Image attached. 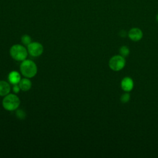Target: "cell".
I'll return each mask as SVG.
<instances>
[{
  "label": "cell",
  "mask_w": 158,
  "mask_h": 158,
  "mask_svg": "<svg viewBox=\"0 0 158 158\" xmlns=\"http://www.w3.org/2000/svg\"><path fill=\"white\" fill-rule=\"evenodd\" d=\"M22 74L27 78H32L37 73V66L35 63L31 60H24L20 66Z\"/></svg>",
  "instance_id": "cell-1"
},
{
  "label": "cell",
  "mask_w": 158,
  "mask_h": 158,
  "mask_svg": "<svg viewBox=\"0 0 158 158\" xmlns=\"http://www.w3.org/2000/svg\"><path fill=\"white\" fill-rule=\"evenodd\" d=\"M20 102V99L17 95L14 94H8L5 96L2 100V106L6 110L12 111L19 107Z\"/></svg>",
  "instance_id": "cell-2"
},
{
  "label": "cell",
  "mask_w": 158,
  "mask_h": 158,
  "mask_svg": "<svg viewBox=\"0 0 158 158\" xmlns=\"http://www.w3.org/2000/svg\"><path fill=\"white\" fill-rule=\"evenodd\" d=\"M10 54L14 60L23 61L25 60L27 57L28 51L22 45L15 44L10 48Z\"/></svg>",
  "instance_id": "cell-3"
},
{
  "label": "cell",
  "mask_w": 158,
  "mask_h": 158,
  "mask_svg": "<svg viewBox=\"0 0 158 158\" xmlns=\"http://www.w3.org/2000/svg\"><path fill=\"white\" fill-rule=\"evenodd\" d=\"M126 60L125 57L121 55H115L112 56L109 61L110 69L115 72L122 70L125 66Z\"/></svg>",
  "instance_id": "cell-4"
},
{
  "label": "cell",
  "mask_w": 158,
  "mask_h": 158,
  "mask_svg": "<svg viewBox=\"0 0 158 158\" xmlns=\"http://www.w3.org/2000/svg\"><path fill=\"white\" fill-rule=\"evenodd\" d=\"M28 52L33 57H38L43 52V46L38 42H31L27 46Z\"/></svg>",
  "instance_id": "cell-5"
},
{
  "label": "cell",
  "mask_w": 158,
  "mask_h": 158,
  "mask_svg": "<svg viewBox=\"0 0 158 158\" xmlns=\"http://www.w3.org/2000/svg\"><path fill=\"white\" fill-rule=\"evenodd\" d=\"M128 36L131 41L136 42L140 41L142 39L143 36V33L140 28L134 27L129 30Z\"/></svg>",
  "instance_id": "cell-6"
},
{
  "label": "cell",
  "mask_w": 158,
  "mask_h": 158,
  "mask_svg": "<svg viewBox=\"0 0 158 158\" xmlns=\"http://www.w3.org/2000/svg\"><path fill=\"white\" fill-rule=\"evenodd\" d=\"M121 88L125 92L131 91L134 87V82L131 78L129 77H125L122 78L120 82Z\"/></svg>",
  "instance_id": "cell-7"
},
{
  "label": "cell",
  "mask_w": 158,
  "mask_h": 158,
  "mask_svg": "<svg viewBox=\"0 0 158 158\" xmlns=\"http://www.w3.org/2000/svg\"><path fill=\"white\" fill-rule=\"evenodd\" d=\"M8 79L10 83L12 85L19 84L21 80V77L20 73L17 71H12L9 73L8 75Z\"/></svg>",
  "instance_id": "cell-8"
},
{
  "label": "cell",
  "mask_w": 158,
  "mask_h": 158,
  "mask_svg": "<svg viewBox=\"0 0 158 158\" xmlns=\"http://www.w3.org/2000/svg\"><path fill=\"white\" fill-rule=\"evenodd\" d=\"M10 90L9 84L5 81H0V96H5L7 95Z\"/></svg>",
  "instance_id": "cell-9"
},
{
  "label": "cell",
  "mask_w": 158,
  "mask_h": 158,
  "mask_svg": "<svg viewBox=\"0 0 158 158\" xmlns=\"http://www.w3.org/2000/svg\"><path fill=\"white\" fill-rule=\"evenodd\" d=\"M19 85L20 88V89L24 91L29 90L31 87V82L28 78H24L20 80L19 83Z\"/></svg>",
  "instance_id": "cell-10"
},
{
  "label": "cell",
  "mask_w": 158,
  "mask_h": 158,
  "mask_svg": "<svg viewBox=\"0 0 158 158\" xmlns=\"http://www.w3.org/2000/svg\"><path fill=\"white\" fill-rule=\"evenodd\" d=\"M119 53L124 57H127L130 54V49L127 46H122L119 49Z\"/></svg>",
  "instance_id": "cell-11"
},
{
  "label": "cell",
  "mask_w": 158,
  "mask_h": 158,
  "mask_svg": "<svg viewBox=\"0 0 158 158\" xmlns=\"http://www.w3.org/2000/svg\"><path fill=\"white\" fill-rule=\"evenodd\" d=\"M21 41L23 44L28 46L29 44L31 43V38L29 35H24L21 38Z\"/></svg>",
  "instance_id": "cell-12"
},
{
  "label": "cell",
  "mask_w": 158,
  "mask_h": 158,
  "mask_svg": "<svg viewBox=\"0 0 158 158\" xmlns=\"http://www.w3.org/2000/svg\"><path fill=\"white\" fill-rule=\"evenodd\" d=\"M130 100V94L128 93V92H125V93L122 94L120 97V101L125 104L128 102Z\"/></svg>",
  "instance_id": "cell-13"
},
{
  "label": "cell",
  "mask_w": 158,
  "mask_h": 158,
  "mask_svg": "<svg viewBox=\"0 0 158 158\" xmlns=\"http://www.w3.org/2000/svg\"><path fill=\"white\" fill-rule=\"evenodd\" d=\"M16 117L19 118V119H24L26 117V114L25 112L21 109H18L16 111Z\"/></svg>",
  "instance_id": "cell-14"
},
{
  "label": "cell",
  "mask_w": 158,
  "mask_h": 158,
  "mask_svg": "<svg viewBox=\"0 0 158 158\" xmlns=\"http://www.w3.org/2000/svg\"><path fill=\"white\" fill-rule=\"evenodd\" d=\"M12 89H13V91L15 93H18L20 90V88L19 86V85H17V84L13 85V88Z\"/></svg>",
  "instance_id": "cell-15"
},
{
  "label": "cell",
  "mask_w": 158,
  "mask_h": 158,
  "mask_svg": "<svg viewBox=\"0 0 158 158\" xmlns=\"http://www.w3.org/2000/svg\"><path fill=\"white\" fill-rule=\"evenodd\" d=\"M120 35H122V37H125V36H126V35H127V33H126V31H125V30H122V31H120V33H119Z\"/></svg>",
  "instance_id": "cell-16"
},
{
  "label": "cell",
  "mask_w": 158,
  "mask_h": 158,
  "mask_svg": "<svg viewBox=\"0 0 158 158\" xmlns=\"http://www.w3.org/2000/svg\"><path fill=\"white\" fill-rule=\"evenodd\" d=\"M156 20H157V22H158V13H157V15H156Z\"/></svg>",
  "instance_id": "cell-17"
}]
</instances>
